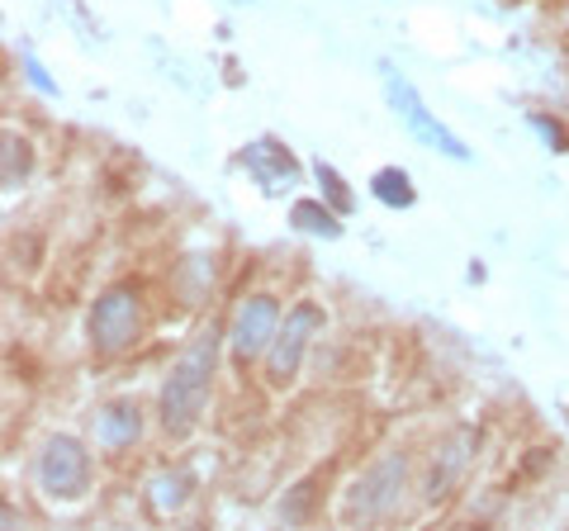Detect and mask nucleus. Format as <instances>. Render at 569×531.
<instances>
[{"instance_id": "obj_5", "label": "nucleus", "mask_w": 569, "mask_h": 531, "mask_svg": "<svg viewBox=\"0 0 569 531\" xmlns=\"http://www.w3.org/2000/svg\"><path fill=\"white\" fill-rule=\"evenodd\" d=\"M39 484L52 499H81L91 489V455L77 437H52L39 455Z\"/></svg>"}, {"instance_id": "obj_1", "label": "nucleus", "mask_w": 569, "mask_h": 531, "mask_svg": "<svg viewBox=\"0 0 569 531\" xmlns=\"http://www.w3.org/2000/svg\"><path fill=\"white\" fill-rule=\"evenodd\" d=\"M219 328H204L200 338H194L181 361L171 365V375L162 384V428L171 437H190L194 422H200L204 403H209V384H213V361H219Z\"/></svg>"}, {"instance_id": "obj_13", "label": "nucleus", "mask_w": 569, "mask_h": 531, "mask_svg": "<svg viewBox=\"0 0 569 531\" xmlns=\"http://www.w3.org/2000/svg\"><path fill=\"white\" fill-rule=\"evenodd\" d=\"M370 190H376L385 204H395V209H408V204H413V186H408V176H403V171H395V167L376 171V181H370Z\"/></svg>"}, {"instance_id": "obj_16", "label": "nucleus", "mask_w": 569, "mask_h": 531, "mask_svg": "<svg viewBox=\"0 0 569 531\" xmlns=\"http://www.w3.org/2000/svg\"><path fill=\"white\" fill-rule=\"evenodd\" d=\"M531 129H541V133L550 138V143H556V148H565V133H560V123H550V119H531Z\"/></svg>"}, {"instance_id": "obj_7", "label": "nucleus", "mask_w": 569, "mask_h": 531, "mask_svg": "<svg viewBox=\"0 0 569 531\" xmlns=\"http://www.w3.org/2000/svg\"><path fill=\"white\" fill-rule=\"evenodd\" d=\"M385 81H389V100H395V104H399V114H403V123H408V129H413V133L422 138V143H432V148H441V152H447V157H466V148H460V138H456V133H447V129H441V123H437L432 114H427V110H422V100L413 96V86H408L403 77H395V72H389V67H385Z\"/></svg>"}, {"instance_id": "obj_4", "label": "nucleus", "mask_w": 569, "mask_h": 531, "mask_svg": "<svg viewBox=\"0 0 569 531\" xmlns=\"http://www.w3.org/2000/svg\"><path fill=\"white\" fill-rule=\"evenodd\" d=\"M403 480H408V460H403V455H385V460H376V465H370L361 480L351 484L342 518H347V522H376V518H389V512L399 508Z\"/></svg>"}, {"instance_id": "obj_2", "label": "nucleus", "mask_w": 569, "mask_h": 531, "mask_svg": "<svg viewBox=\"0 0 569 531\" xmlns=\"http://www.w3.org/2000/svg\"><path fill=\"white\" fill-rule=\"evenodd\" d=\"M323 309L318 304H295L290 313H284V323H280V332H276V342H271V351H266V380H271L276 389H284V384H295V375H299V365H305V351H309V342L323 332Z\"/></svg>"}, {"instance_id": "obj_9", "label": "nucleus", "mask_w": 569, "mask_h": 531, "mask_svg": "<svg viewBox=\"0 0 569 531\" xmlns=\"http://www.w3.org/2000/svg\"><path fill=\"white\" fill-rule=\"evenodd\" d=\"M138 437H142V413H138L133 399H114L96 413V447L123 451V447H133Z\"/></svg>"}, {"instance_id": "obj_3", "label": "nucleus", "mask_w": 569, "mask_h": 531, "mask_svg": "<svg viewBox=\"0 0 569 531\" xmlns=\"http://www.w3.org/2000/svg\"><path fill=\"white\" fill-rule=\"evenodd\" d=\"M138 328H142V313H138V290L129 285H114L96 299L91 309V351L96 357H119L138 342Z\"/></svg>"}, {"instance_id": "obj_8", "label": "nucleus", "mask_w": 569, "mask_h": 531, "mask_svg": "<svg viewBox=\"0 0 569 531\" xmlns=\"http://www.w3.org/2000/svg\"><path fill=\"white\" fill-rule=\"evenodd\" d=\"M479 432L475 428H456L447 441L437 447V460H432V474H427V503H441L451 493V484L460 480V470H466V460L475 451Z\"/></svg>"}, {"instance_id": "obj_10", "label": "nucleus", "mask_w": 569, "mask_h": 531, "mask_svg": "<svg viewBox=\"0 0 569 531\" xmlns=\"http://www.w3.org/2000/svg\"><path fill=\"white\" fill-rule=\"evenodd\" d=\"M247 167H252V176L266 190H280L284 181H295V157L284 148H276V143H252L247 148Z\"/></svg>"}, {"instance_id": "obj_14", "label": "nucleus", "mask_w": 569, "mask_h": 531, "mask_svg": "<svg viewBox=\"0 0 569 531\" xmlns=\"http://www.w3.org/2000/svg\"><path fill=\"white\" fill-rule=\"evenodd\" d=\"M290 219H295V228H305V233H323V238H337V219L328 214L318 200H299L295 209H290Z\"/></svg>"}, {"instance_id": "obj_15", "label": "nucleus", "mask_w": 569, "mask_h": 531, "mask_svg": "<svg viewBox=\"0 0 569 531\" xmlns=\"http://www.w3.org/2000/svg\"><path fill=\"white\" fill-rule=\"evenodd\" d=\"M318 181H323V186H328V194H332V204H337V214H347V209H351V194L342 190V181H337V171H332V167H323V162H318Z\"/></svg>"}, {"instance_id": "obj_11", "label": "nucleus", "mask_w": 569, "mask_h": 531, "mask_svg": "<svg viewBox=\"0 0 569 531\" xmlns=\"http://www.w3.org/2000/svg\"><path fill=\"white\" fill-rule=\"evenodd\" d=\"M190 470H171V474H157V480H152V493H148V499H152V512H162V518H167V512H176V508H186V499H190Z\"/></svg>"}, {"instance_id": "obj_6", "label": "nucleus", "mask_w": 569, "mask_h": 531, "mask_svg": "<svg viewBox=\"0 0 569 531\" xmlns=\"http://www.w3.org/2000/svg\"><path fill=\"white\" fill-rule=\"evenodd\" d=\"M280 332V304L271 294H252L247 304L233 313V332H228V351H233V361L247 370L257 357H266Z\"/></svg>"}, {"instance_id": "obj_12", "label": "nucleus", "mask_w": 569, "mask_h": 531, "mask_svg": "<svg viewBox=\"0 0 569 531\" xmlns=\"http://www.w3.org/2000/svg\"><path fill=\"white\" fill-rule=\"evenodd\" d=\"M29 167H33V152H29V143L20 133H6V157H0V181H6L10 190L24 181L29 176Z\"/></svg>"}]
</instances>
